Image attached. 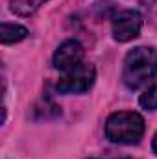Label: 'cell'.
<instances>
[{
    "label": "cell",
    "instance_id": "6da1fadb",
    "mask_svg": "<svg viewBox=\"0 0 157 159\" xmlns=\"http://www.w3.org/2000/svg\"><path fill=\"white\" fill-rule=\"evenodd\" d=\"M157 76V50L152 46H137L124 57L122 81L128 89L137 91Z\"/></svg>",
    "mask_w": 157,
    "mask_h": 159
},
{
    "label": "cell",
    "instance_id": "7a4b0ae2",
    "mask_svg": "<svg viewBox=\"0 0 157 159\" xmlns=\"http://www.w3.org/2000/svg\"><path fill=\"white\" fill-rule=\"evenodd\" d=\"M144 128V119L137 111H117L105 120V137L115 144H137Z\"/></svg>",
    "mask_w": 157,
    "mask_h": 159
},
{
    "label": "cell",
    "instance_id": "3957f363",
    "mask_svg": "<svg viewBox=\"0 0 157 159\" xmlns=\"http://www.w3.org/2000/svg\"><path fill=\"white\" fill-rule=\"evenodd\" d=\"M94 80H96L94 65L83 61L78 67L63 72V76L56 83V91L61 94H83L94 85Z\"/></svg>",
    "mask_w": 157,
    "mask_h": 159
},
{
    "label": "cell",
    "instance_id": "277c9868",
    "mask_svg": "<svg viewBox=\"0 0 157 159\" xmlns=\"http://www.w3.org/2000/svg\"><path fill=\"white\" fill-rule=\"evenodd\" d=\"M113 39L118 43H128L139 37L142 30V15L137 9H124L113 17Z\"/></svg>",
    "mask_w": 157,
    "mask_h": 159
},
{
    "label": "cell",
    "instance_id": "5b68a950",
    "mask_svg": "<svg viewBox=\"0 0 157 159\" xmlns=\"http://www.w3.org/2000/svg\"><path fill=\"white\" fill-rule=\"evenodd\" d=\"M83 56H85V50H83L81 43L76 39H67L56 48L52 61L57 70L67 72V70L78 67L79 63H83Z\"/></svg>",
    "mask_w": 157,
    "mask_h": 159
},
{
    "label": "cell",
    "instance_id": "8992f818",
    "mask_svg": "<svg viewBox=\"0 0 157 159\" xmlns=\"http://www.w3.org/2000/svg\"><path fill=\"white\" fill-rule=\"evenodd\" d=\"M30 35L28 28L22 24H15V22H2L0 24V43L2 44H15L20 43Z\"/></svg>",
    "mask_w": 157,
    "mask_h": 159
},
{
    "label": "cell",
    "instance_id": "52a82bcc",
    "mask_svg": "<svg viewBox=\"0 0 157 159\" xmlns=\"http://www.w3.org/2000/svg\"><path fill=\"white\" fill-rule=\"evenodd\" d=\"M48 0H9V11L17 17H32Z\"/></svg>",
    "mask_w": 157,
    "mask_h": 159
},
{
    "label": "cell",
    "instance_id": "ba28073f",
    "mask_svg": "<svg viewBox=\"0 0 157 159\" xmlns=\"http://www.w3.org/2000/svg\"><path fill=\"white\" fill-rule=\"evenodd\" d=\"M139 104L142 109L146 111H157V83H154L152 87H148L141 98H139Z\"/></svg>",
    "mask_w": 157,
    "mask_h": 159
},
{
    "label": "cell",
    "instance_id": "9c48e42d",
    "mask_svg": "<svg viewBox=\"0 0 157 159\" xmlns=\"http://www.w3.org/2000/svg\"><path fill=\"white\" fill-rule=\"evenodd\" d=\"M152 150H154V154L157 156V133L154 135V139H152Z\"/></svg>",
    "mask_w": 157,
    "mask_h": 159
}]
</instances>
